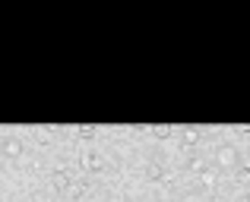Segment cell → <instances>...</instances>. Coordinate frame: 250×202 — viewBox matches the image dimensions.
Listing matches in <instances>:
<instances>
[{"mask_svg": "<svg viewBox=\"0 0 250 202\" xmlns=\"http://www.w3.org/2000/svg\"><path fill=\"white\" fill-rule=\"evenodd\" d=\"M146 177L149 180H171V174H165L162 165H146Z\"/></svg>", "mask_w": 250, "mask_h": 202, "instance_id": "6", "label": "cell"}, {"mask_svg": "<svg viewBox=\"0 0 250 202\" xmlns=\"http://www.w3.org/2000/svg\"><path fill=\"white\" fill-rule=\"evenodd\" d=\"M0 167H3V161H0Z\"/></svg>", "mask_w": 250, "mask_h": 202, "instance_id": "16", "label": "cell"}, {"mask_svg": "<svg viewBox=\"0 0 250 202\" xmlns=\"http://www.w3.org/2000/svg\"><path fill=\"white\" fill-rule=\"evenodd\" d=\"M51 184H54V190L67 193V186L73 184V177H70V171H63V167H57V171L51 174Z\"/></svg>", "mask_w": 250, "mask_h": 202, "instance_id": "4", "label": "cell"}, {"mask_svg": "<svg viewBox=\"0 0 250 202\" xmlns=\"http://www.w3.org/2000/svg\"><path fill=\"white\" fill-rule=\"evenodd\" d=\"M149 133H152L155 139H168V136H171V127H165V123H159V127H149Z\"/></svg>", "mask_w": 250, "mask_h": 202, "instance_id": "11", "label": "cell"}, {"mask_svg": "<svg viewBox=\"0 0 250 202\" xmlns=\"http://www.w3.org/2000/svg\"><path fill=\"white\" fill-rule=\"evenodd\" d=\"M83 171H89V174H95V171H102L104 167V161H102V155L98 152H83Z\"/></svg>", "mask_w": 250, "mask_h": 202, "instance_id": "3", "label": "cell"}, {"mask_svg": "<svg viewBox=\"0 0 250 202\" xmlns=\"http://www.w3.org/2000/svg\"><path fill=\"white\" fill-rule=\"evenodd\" d=\"M215 202H219V199H215Z\"/></svg>", "mask_w": 250, "mask_h": 202, "instance_id": "17", "label": "cell"}, {"mask_svg": "<svg viewBox=\"0 0 250 202\" xmlns=\"http://www.w3.org/2000/svg\"><path fill=\"white\" fill-rule=\"evenodd\" d=\"M80 136L83 139H92V136H95V127H80Z\"/></svg>", "mask_w": 250, "mask_h": 202, "instance_id": "13", "label": "cell"}, {"mask_svg": "<svg viewBox=\"0 0 250 202\" xmlns=\"http://www.w3.org/2000/svg\"><path fill=\"white\" fill-rule=\"evenodd\" d=\"M35 139H38V142H42V146H48V142H51V139H54V133H51V129H48V127H38V129H35Z\"/></svg>", "mask_w": 250, "mask_h": 202, "instance_id": "10", "label": "cell"}, {"mask_svg": "<svg viewBox=\"0 0 250 202\" xmlns=\"http://www.w3.org/2000/svg\"><path fill=\"white\" fill-rule=\"evenodd\" d=\"M241 202H250V196H244V199H241Z\"/></svg>", "mask_w": 250, "mask_h": 202, "instance_id": "14", "label": "cell"}, {"mask_svg": "<svg viewBox=\"0 0 250 202\" xmlns=\"http://www.w3.org/2000/svg\"><path fill=\"white\" fill-rule=\"evenodd\" d=\"M124 202H133V199H124Z\"/></svg>", "mask_w": 250, "mask_h": 202, "instance_id": "15", "label": "cell"}, {"mask_svg": "<svg viewBox=\"0 0 250 202\" xmlns=\"http://www.w3.org/2000/svg\"><path fill=\"white\" fill-rule=\"evenodd\" d=\"M181 139H184V146H196V142H200V129H193V127H187V129H184V133H181Z\"/></svg>", "mask_w": 250, "mask_h": 202, "instance_id": "8", "label": "cell"}, {"mask_svg": "<svg viewBox=\"0 0 250 202\" xmlns=\"http://www.w3.org/2000/svg\"><path fill=\"white\" fill-rule=\"evenodd\" d=\"M0 152H3V158H19V155H22V139L6 136V139L0 142Z\"/></svg>", "mask_w": 250, "mask_h": 202, "instance_id": "2", "label": "cell"}, {"mask_svg": "<svg viewBox=\"0 0 250 202\" xmlns=\"http://www.w3.org/2000/svg\"><path fill=\"white\" fill-rule=\"evenodd\" d=\"M187 167H190L193 174H203L209 165H206V158H200V155H190V158H187Z\"/></svg>", "mask_w": 250, "mask_h": 202, "instance_id": "7", "label": "cell"}, {"mask_svg": "<svg viewBox=\"0 0 250 202\" xmlns=\"http://www.w3.org/2000/svg\"><path fill=\"white\" fill-rule=\"evenodd\" d=\"M215 161H219V167H238V148L234 146H219Z\"/></svg>", "mask_w": 250, "mask_h": 202, "instance_id": "1", "label": "cell"}, {"mask_svg": "<svg viewBox=\"0 0 250 202\" xmlns=\"http://www.w3.org/2000/svg\"><path fill=\"white\" fill-rule=\"evenodd\" d=\"M85 186H89L85 180H73V184L67 186V196H70V202H80V196L85 193Z\"/></svg>", "mask_w": 250, "mask_h": 202, "instance_id": "5", "label": "cell"}, {"mask_svg": "<svg viewBox=\"0 0 250 202\" xmlns=\"http://www.w3.org/2000/svg\"><path fill=\"white\" fill-rule=\"evenodd\" d=\"M200 186H203V190H212V186H215V171H212V167H206V171L200 174Z\"/></svg>", "mask_w": 250, "mask_h": 202, "instance_id": "9", "label": "cell"}, {"mask_svg": "<svg viewBox=\"0 0 250 202\" xmlns=\"http://www.w3.org/2000/svg\"><path fill=\"white\" fill-rule=\"evenodd\" d=\"M238 184H250V165L238 167Z\"/></svg>", "mask_w": 250, "mask_h": 202, "instance_id": "12", "label": "cell"}]
</instances>
